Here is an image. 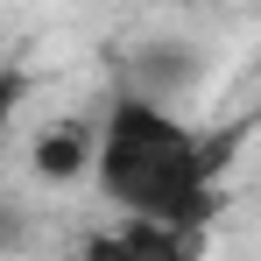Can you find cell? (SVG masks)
<instances>
[{"label": "cell", "mask_w": 261, "mask_h": 261, "mask_svg": "<svg viewBox=\"0 0 261 261\" xmlns=\"http://www.w3.org/2000/svg\"><path fill=\"white\" fill-rule=\"evenodd\" d=\"M226 163H233V134L191 127L170 99H141V92L120 85L99 106V170H92V184L120 219L205 233L226 205V191H219Z\"/></svg>", "instance_id": "obj_1"}, {"label": "cell", "mask_w": 261, "mask_h": 261, "mask_svg": "<svg viewBox=\"0 0 261 261\" xmlns=\"http://www.w3.org/2000/svg\"><path fill=\"white\" fill-rule=\"evenodd\" d=\"M78 261H205V233L120 219V226H99L85 247H78Z\"/></svg>", "instance_id": "obj_2"}, {"label": "cell", "mask_w": 261, "mask_h": 261, "mask_svg": "<svg viewBox=\"0 0 261 261\" xmlns=\"http://www.w3.org/2000/svg\"><path fill=\"white\" fill-rule=\"evenodd\" d=\"M29 170L43 184H57V191L92 176L99 170V113H57V120H43L36 141H29Z\"/></svg>", "instance_id": "obj_3"}]
</instances>
